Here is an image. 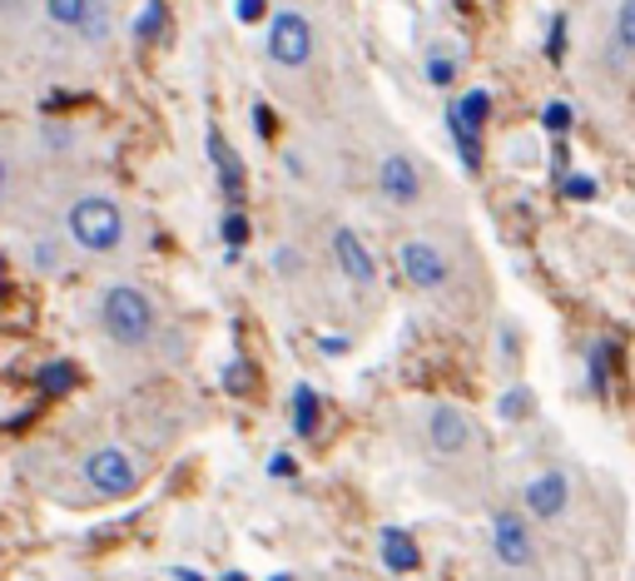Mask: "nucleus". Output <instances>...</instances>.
I'll list each match as a JSON object with an SVG mask.
<instances>
[{
  "mask_svg": "<svg viewBox=\"0 0 635 581\" xmlns=\"http://www.w3.org/2000/svg\"><path fill=\"white\" fill-rule=\"evenodd\" d=\"M154 299H149L144 289H134V283H109L105 299H99V329H105L109 343H119V348H144L149 338H154Z\"/></svg>",
  "mask_w": 635,
  "mask_h": 581,
  "instance_id": "obj_1",
  "label": "nucleus"
},
{
  "mask_svg": "<svg viewBox=\"0 0 635 581\" xmlns=\"http://www.w3.org/2000/svg\"><path fill=\"white\" fill-rule=\"evenodd\" d=\"M65 229L85 254H115L125 244V209L109 194H79L65 214Z\"/></svg>",
  "mask_w": 635,
  "mask_h": 581,
  "instance_id": "obj_2",
  "label": "nucleus"
},
{
  "mask_svg": "<svg viewBox=\"0 0 635 581\" xmlns=\"http://www.w3.org/2000/svg\"><path fill=\"white\" fill-rule=\"evenodd\" d=\"M268 61L283 65V71H303L313 61V25L298 11H278L268 21Z\"/></svg>",
  "mask_w": 635,
  "mask_h": 581,
  "instance_id": "obj_3",
  "label": "nucleus"
},
{
  "mask_svg": "<svg viewBox=\"0 0 635 581\" xmlns=\"http://www.w3.org/2000/svg\"><path fill=\"white\" fill-rule=\"evenodd\" d=\"M85 482L99 497H129L139 487V467L125 448H95L85 458Z\"/></svg>",
  "mask_w": 635,
  "mask_h": 581,
  "instance_id": "obj_4",
  "label": "nucleus"
},
{
  "mask_svg": "<svg viewBox=\"0 0 635 581\" xmlns=\"http://www.w3.org/2000/svg\"><path fill=\"white\" fill-rule=\"evenodd\" d=\"M397 263H402V279L412 283V289H446V279H452V263H446V254L437 249V244L427 239H407L402 249H397Z\"/></svg>",
  "mask_w": 635,
  "mask_h": 581,
  "instance_id": "obj_5",
  "label": "nucleus"
},
{
  "mask_svg": "<svg viewBox=\"0 0 635 581\" xmlns=\"http://www.w3.org/2000/svg\"><path fill=\"white\" fill-rule=\"evenodd\" d=\"M492 551H496V561H502V567H512V571L536 567L531 527H526L516 512H496V517H492Z\"/></svg>",
  "mask_w": 635,
  "mask_h": 581,
  "instance_id": "obj_6",
  "label": "nucleus"
},
{
  "mask_svg": "<svg viewBox=\"0 0 635 581\" xmlns=\"http://www.w3.org/2000/svg\"><path fill=\"white\" fill-rule=\"evenodd\" d=\"M521 502L536 521H556V517H566V507H571V482H566V472L546 467L521 487Z\"/></svg>",
  "mask_w": 635,
  "mask_h": 581,
  "instance_id": "obj_7",
  "label": "nucleus"
},
{
  "mask_svg": "<svg viewBox=\"0 0 635 581\" xmlns=\"http://www.w3.org/2000/svg\"><path fill=\"white\" fill-rule=\"evenodd\" d=\"M427 442H432L442 458L466 452L472 448V422H466V412L452 408V402H437V408L427 412Z\"/></svg>",
  "mask_w": 635,
  "mask_h": 581,
  "instance_id": "obj_8",
  "label": "nucleus"
},
{
  "mask_svg": "<svg viewBox=\"0 0 635 581\" xmlns=\"http://www.w3.org/2000/svg\"><path fill=\"white\" fill-rule=\"evenodd\" d=\"M377 190H383L387 204H417L422 200V174H417L412 154H387L377 164Z\"/></svg>",
  "mask_w": 635,
  "mask_h": 581,
  "instance_id": "obj_9",
  "label": "nucleus"
},
{
  "mask_svg": "<svg viewBox=\"0 0 635 581\" xmlns=\"http://www.w3.org/2000/svg\"><path fill=\"white\" fill-rule=\"evenodd\" d=\"M333 259H337V269H343V279H353V283H377V263H373V254H367V244L357 239L353 229H337L333 234Z\"/></svg>",
  "mask_w": 635,
  "mask_h": 581,
  "instance_id": "obj_10",
  "label": "nucleus"
},
{
  "mask_svg": "<svg viewBox=\"0 0 635 581\" xmlns=\"http://www.w3.org/2000/svg\"><path fill=\"white\" fill-rule=\"evenodd\" d=\"M208 160H214V170H218V190H224L228 200H238V194H244V164H238L234 144L218 130H208Z\"/></svg>",
  "mask_w": 635,
  "mask_h": 581,
  "instance_id": "obj_11",
  "label": "nucleus"
},
{
  "mask_svg": "<svg viewBox=\"0 0 635 581\" xmlns=\"http://www.w3.org/2000/svg\"><path fill=\"white\" fill-rule=\"evenodd\" d=\"M486 110H492V95H486V90H466V95H456V100L446 105V120H452L456 130H466V135H476V140H482Z\"/></svg>",
  "mask_w": 635,
  "mask_h": 581,
  "instance_id": "obj_12",
  "label": "nucleus"
},
{
  "mask_svg": "<svg viewBox=\"0 0 635 581\" xmlns=\"http://www.w3.org/2000/svg\"><path fill=\"white\" fill-rule=\"evenodd\" d=\"M383 561H387L392 571H417V567H422V551H417V541L407 537V531L387 527V531H383Z\"/></svg>",
  "mask_w": 635,
  "mask_h": 581,
  "instance_id": "obj_13",
  "label": "nucleus"
},
{
  "mask_svg": "<svg viewBox=\"0 0 635 581\" xmlns=\"http://www.w3.org/2000/svg\"><path fill=\"white\" fill-rule=\"evenodd\" d=\"M318 428V392L308 388V383H298L293 388V432L298 438H313Z\"/></svg>",
  "mask_w": 635,
  "mask_h": 581,
  "instance_id": "obj_14",
  "label": "nucleus"
},
{
  "mask_svg": "<svg viewBox=\"0 0 635 581\" xmlns=\"http://www.w3.org/2000/svg\"><path fill=\"white\" fill-rule=\"evenodd\" d=\"M611 358H615V343L611 338H595L591 343V388L595 392L611 388Z\"/></svg>",
  "mask_w": 635,
  "mask_h": 581,
  "instance_id": "obj_15",
  "label": "nucleus"
},
{
  "mask_svg": "<svg viewBox=\"0 0 635 581\" xmlns=\"http://www.w3.org/2000/svg\"><path fill=\"white\" fill-rule=\"evenodd\" d=\"M79 35H85V41H89V45L109 41V6H105V0H89V11H85V21H79Z\"/></svg>",
  "mask_w": 635,
  "mask_h": 581,
  "instance_id": "obj_16",
  "label": "nucleus"
},
{
  "mask_svg": "<svg viewBox=\"0 0 635 581\" xmlns=\"http://www.w3.org/2000/svg\"><path fill=\"white\" fill-rule=\"evenodd\" d=\"M164 31V0H144V11L134 15V41H159Z\"/></svg>",
  "mask_w": 635,
  "mask_h": 581,
  "instance_id": "obj_17",
  "label": "nucleus"
},
{
  "mask_svg": "<svg viewBox=\"0 0 635 581\" xmlns=\"http://www.w3.org/2000/svg\"><path fill=\"white\" fill-rule=\"evenodd\" d=\"M45 11L55 25H65V31H79V21H85L89 0H45Z\"/></svg>",
  "mask_w": 635,
  "mask_h": 581,
  "instance_id": "obj_18",
  "label": "nucleus"
},
{
  "mask_svg": "<svg viewBox=\"0 0 635 581\" xmlns=\"http://www.w3.org/2000/svg\"><path fill=\"white\" fill-rule=\"evenodd\" d=\"M35 383H40V392H65V388H75V368H69V363H45V368L35 373Z\"/></svg>",
  "mask_w": 635,
  "mask_h": 581,
  "instance_id": "obj_19",
  "label": "nucleus"
},
{
  "mask_svg": "<svg viewBox=\"0 0 635 581\" xmlns=\"http://www.w3.org/2000/svg\"><path fill=\"white\" fill-rule=\"evenodd\" d=\"M615 41H621V51L635 55V0H621V15H615Z\"/></svg>",
  "mask_w": 635,
  "mask_h": 581,
  "instance_id": "obj_20",
  "label": "nucleus"
},
{
  "mask_svg": "<svg viewBox=\"0 0 635 581\" xmlns=\"http://www.w3.org/2000/svg\"><path fill=\"white\" fill-rule=\"evenodd\" d=\"M273 273H278V279H298V273H303V254L288 249V244H283V249H273Z\"/></svg>",
  "mask_w": 635,
  "mask_h": 581,
  "instance_id": "obj_21",
  "label": "nucleus"
},
{
  "mask_svg": "<svg viewBox=\"0 0 635 581\" xmlns=\"http://www.w3.org/2000/svg\"><path fill=\"white\" fill-rule=\"evenodd\" d=\"M244 239H248V219H244L238 209H228V214H224V244L238 254V249H244Z\"/></svg>",
  "mask_w": 635,
  "mask_h": 581,
  "instance_id": "obj_22",
  "label": "nucleus"
},
{
  "mask_svg": "<svg viewBox=\"0 0 635 581\" xmlns=\"http://www.w3.org/2000/svg\"><path fill=\"white\" fill-rule=\"evenodd\" d=\"M452 75H456V61H452V55H427V80H432V85H452Z\"/></svg>",
  "mask_w": 635,
  "mask_h": 581,
  "instance_id": "obj_23",
  "label": "nucleus"
},
{
  "mask_svg": "<svg viewBox=\"0 0 635 581\" xmlns=\"http://www.w3.org/2000/svg\"><path fill=\"white\" fill-rule=\"evenodd\" d=\"M541 125H546L551 135H566V130H571V105H566V100H551V105H546V115H541Z\"/></svg>",
  "mask_w": 635,
  "mask_h": 581,
  "instance_id": "obj_24",
  "label": "nucleus"
},
{
  "mask_svg": "<svg viewBox=\"0 0 635 581\" xmlns=\"http://www.w3.org/2000/svg\"><path fill=\"white\" fill-rule=\"evenodd\" d=\"M566 200H595V180H591V174H571V180H566Z\"/></svg>",
  "mask_w": 635,
  "mask_h": 581,
  "instance_id": "obj_25",
  "label": "nucleus"
},
{
  "mask_svg": "<svg viewBox=\"0 0 635 581\" xmlns=\"http://www.w3.org/2000/svg\"><path fill=\"white\" fill-rule=\"evenodd\" d=\"M234 11H238V21L254 25V21H263V15H268V0H234Z\"/></svg>",
  "mask_w": 635,
  "mask_h": 581,
  "instance_id": "obj_26",
  "label": "nucleus"
},
{
  "mask_svg": "<svg viewBox=\"0 0 635 581\" xmlns=\"http://www.w3.org/2000/svg\"><path fill=\"white\" fill-rule=\"evenodd\" d=\"M561 51H566V21L556 15V21H551V35H546V55H551V61H561Z\"/></svg>",
  "mask_w": 635,
  "mask_h": 581,
  "instance_id": "obj_27",
  "label": "nucleus"
},
{
  "mask_svg": "<svg viewBox=\"0 0 635 581\" xmlns=\"http://www.w3.org/2000/svg\"><path fill=\"white\" fill-rule=\"evenodd\" d=\"M248 378H254V373H248V363H228V373H224L228 392H244V388H248Z\"/></svg>",
  "mask_w": 635,
  "mask_h": 581,
  "instance_id": "obj_28",
  "label": "nucleus"
},
{
  "mask_svg": "<svg viewBox=\"0 0 635 581\" xmlns=\"http://www.w3.org/2000/svg\"><path fill=\"white\" fill-rule=\"evenodd\" d=\"M526 408H531V398H526L521 388H516V392H506V398H502V418H521Z\"/></svg>",
  "mask_w": 635,
  "mask_h": 581,
  "instance_id": "obj_29",
  "label": "nucleus"
},
{
  "mask_svg": "<svg viewBox=\"0 0 635 581\" xmlns=\"http://www.w3.org/2000/svg\"><path fill=\"white\" fill-rule=\"evenodd\" d=\"M35 263H40V269H60V249H55V244H40V249H35Z\"/></svg>",
  "mask_w": 635,
  "mask_h": 581,
  "instance_id": "obj_30",
  "label": "nucleus"
},
{
  "mask_svg": "<svg viewBox=\"0 0 635 581\" xmlns=\"http://www.w3.org/2000/svg\"><path fill=\"white\" fill-rule=\"evenodd\" d=\"M268 472H273V477H293V458H288V452H278V458L268 462Z\"/></svg>",
  "mask_w": 635,
  "mask_h": 581,
  "instance_id": "obj_31",
  "label": "nucleus"
},
{
  "mask_svg": "<svg viewBox=\"0 0 635 581\" xmlns=\"http://www.w3.org/2000/svg\"><path fill=\"white\" fill-rule=\"evenodd\" d=\"M343 348H347L343 338H323V353H327V358H337V353H343Z\"/></svg>",
  "mask_w": 635,
  "mask_h": 581,
  "instance_id": "obj_32",
  "label": "nucleus"
},
{
  "mask_svg": "<svg viewBox=\"0 0 635 581\" xmlns=\"http://www.w3.org/2000/svg\"><path fill=\"white\" fill-rule=\"evenodd\" d=\"M174 581H204V577H194L189 567H179V571H174Z\"/></svg>",
  "mask_w": 635,
  "mask_h": 581,
  "instance_id": "obj_33",
  "label": "nucleus"
},
{
  "mask_svg": "<svg viewBox=\"0 0 635 581\" xmlns=\"http://www.w3.org/2000/svg\"><path fill=\"white\" fill-rule=\"evenodd\" d=\"M0 194H6V160H0Z\"/></svg>",
  "mask_w": 635,
  "mask_h": 581,
  "instance_id": "obj_34",
  "label": "nucleus"
},
{
  "mask_svg": "<svg viewBox=\"0 0 635 581\" xmlns=\"http://www.w3.org/2000/svg\"><path fill=\"white\" fill-rule=\"evenodd\" d=\"M224 581H244V577H238V571H228V577H224Z\"/></svg>",
  "mask_w": 635,
  "mask_h": 581,
  "instance_id": "obj_35",
  "label": "nucleus"
},
{
  "mask_svg": "<svg viewBox=\"0 0 635 581\" xmlns=\"http://www.w3.org/2000/svg\"><path fill=\"white\" fill-rule=\"evenodd\" d=\"M273 581H288V577H273Z\"/></svg>",
  "mask_w": 635,
  "mask_h": 581,
  "instance_id": "obj_36",
  "label": "nucleus"
}]
</instances>
